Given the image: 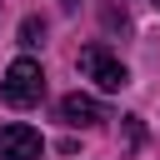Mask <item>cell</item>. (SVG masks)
<instances>
[{
  "label": "cell",
  "mask_w": 160,
  "mask_h": 160,
  "mask_svg": "<svg viewBox=\"0 0 160 160\" xmlns=\"http://www.w3.org/2000/svg\"><path fill=\"white\" fill-rule=\"evenodd\" d=\"M5 100L15 105V110H30V105H40L45 100V70H40V60H30V55H20V60H10V70H5Z\"/></svg>",
  "instance_id": "6da1fadb"
},
{
  "label": "cell",
  "mask_w": 160,
  "mask_h": 160,
  "mask_svg": "<svg viewBox=\"0 0 160 160\" xmlns=\"http://www.w3.org/2000/svg\"><path fill=\"white\" fill-rule=\"evenodd\" d=\"M80 70H85L100 90H125V85H130L125 60H120V55H110L105 45H85V50H80Z\"/></svg>",
  "instance_id": "7a4b0ae2"
},
{
  "label": "cell",
  "mask_w": 160,
  "mask_h": 160,
  "mask_svg": "<svg viewBox=\"0 0 160 160\" xmlns=\"http://www.w3.org/2000/svg\"><path fill=\"white\" fill-rule=\"evenodd\" d=\"M40 150H45V140L35 125H25V120L0 125V160H40Z\"/></svg>",
  "instance_id": "3957f363"
},
{
  "label": "cell",
  "mask_w": 160,
  "mask_h": 160,
  "mask_svg": "<svg viewBox=\"0 0 160 160\" xmlns=\"http://www.w3.org/2000/svg\"><path fill=\"white\" fill-rule=\"evenodd\" d=\"M60 120H65V125H100V120H110V115H105V105L90 100V95H65V100H60Z\"/></svg>",
  "instance_id": "277c9868"
},
{
  "label": "cell",
  "mask_w": 160,
  "mask_h": 160,
  "mask_svg": "<svg viewBox=\"0 0 160 160\" xmlns=\"http://www.w3.org/2000/svg\"><path fill=\"white\" fill-rule=\"evenodd\" d=\"M40 35H45L40 20H25V25H20V45H40Z\"/></svg>",
  "instance_id": "5b68a950"
},
{
  "label": "cell",
  "mask_w": 160,
  "mask_h": 160,
  "mask_svg": "<svg viewBox=\"0 0 160 160\" xmlns=\"http://www.w3.org/2000/svg\"><path fill=\"white\" fill-rule=\"evenodd\" d=\"M60 5H80V0H60Z\"/></svg>",
  "instance_id": "8992f818"
},
{
  "label": "cell",
  "mask_w": 160,
  "mask_h": 160,
  "mask_svg": "<svg viewBox=\"0 0 160 160\" xmlns=\"http://www.w3.org/2000/svg\"><path fill=\"white\" fill-rule=\"evenodd\" d=\"M155 5H160V0H155Z\"/></svg>",
  "instance_id": "52a82bcc"
}]
</instances>
